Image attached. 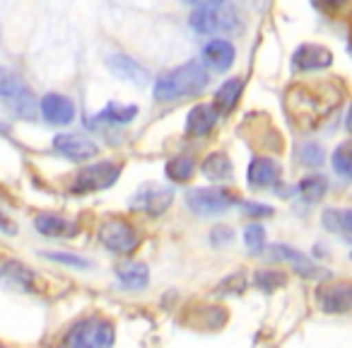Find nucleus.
<instances>
[{"label": "nucleus", "instance_id": "nucleus-31", "mask_svg": "<svg viewBox=\"0 0 352 348\" xmlns=\"http://www.w3.org/2000/svg\"><path fill=\"white\" fill-rule=\"evenodd\" d=\"M22 80L15 78V75L10 73V70H6L3 65H0V97H6V94H10L12 90L20 85Z\"/></svg>", "mask_w": 352, "mask_h": 348}, {"label": "nucleus", "instance_id": "nucleus-19", "mask_svg": "<svg viewBox=\"0 0 352 348\" xmlns=\"http://www.w3.org/2000/svg\"><path fill=\"white\" fill-rule=\"evenodd\" d=\"M116 276H118V280L131 290H142L147 285V280H150V271H147V266L140 264V261H123L116 269Z\"/></svg>", "mask_w": 352, "mask_h": 348}, {"label": "nucleus", "instance_id": "nucleus-28", "mask_svg": "<svg viewBox=\"0 0 352 348\" xmlns=\"http://www.w3.org/2000/svg\"><path fill=\"white\" fill-rule=\"evenodd\" d=\"M256 285L261 290H265V293H270V290H278L280 285H285V276L278 274V271H258L256 274Z\"/></svg>", "mask_w": 352, "mask_h": 348}, {"label": "nucleus", "instance_id": "nucleus-3", "mask_svg": "<svg viewBox=\"0 0 352 348\" xmlns=\"http://www.w3.org/2000/svg\"><path fill=\"white\" fill-rule=\"evenodd\" d=\"M99 242L113 254H133L140 245L138 230L123 218H109L99 227Z\"/></svg>", "mask_w": 352, "mask_h": 348}, {"label": "nucleus", "instance_id": "nucleus-32", "mask_svg": "<svg viewBox=\"0 0 352 348\" xmlns=\"http://www.w3.org/2000/svg\"><path fill=\"white\" fill-rule=\"evenodd\" d=\"M244 211L249 213V216H254V218H268V216H273V208L265 206V203H254V201L244 203Z\"/></svg>", "mask_w": 352, "mask_h": 348}, {"label": "nucleus", "instance_id": "nucleus-25", "mask_svg": "<svg viewBox=\"0 0 352 348\" xmlns=\"http://www.w3.org/2000/svg\"><path fill=\"white\" fill-rule=\"evenodd\" d=\"M193 170H196V165L186 155H176L174 160L166 162V177L174 182H188L193 177Z\"/></svg>", "mask_w": 352, "mask_h": 348}, {"label": "nucleus", "instance_id": "nucleus-26", "mask_svg": "<svg viewBox=\"0 0 352 348\" xmlns=\"http://www.w3.org/2000/svg\"><path fill=\"white\" fill-rule=\"evenodd\" d=\"M333 170L338 174H342V177L352 179V141L336 147V152H333Z\"/></svg>", "mask_w": 352, "mask_h": 348}, {"label": "nucleus", "instance_id": "nucleus-2", "mask_svg": "<svg viewBox=\"0 0 352 348\" xmlns=\"http://www.w3.org/2000/svg\"><path fill=\"white\" fill-rule=\"evenodd\" d=\"M116 331H113V324L104 317H89L78 322L65 336V346L75 348H107L113 343Z\"/></svg>", "mask_w": 352, "mask_h": 348}, {"label": "nucleus", "instance_id": "nucleus-34", "mask_svg": "<svg viewBox=\"0 0 352 348\" xmlns=\"http://www.w3.org/2000/svg\"><path fill=\"white\" fill-rule=\"evenodd\" d=\"M210 240L215 242V245H220V242H232V230L230 227H215Z\"/></svg>", "mask_w": 352, "mask_h": 348}, {"label": "nucleus", "instance_id": "nucleus-6", "mask_svg": "<svg viewBox=\"0 0 352 348\" xmlns=\"http://www.w3.org/2000/svg\"><path fill=\"white\" fill-rule=\"evenodd\" d=\"M171 201H174V192L169 187H164V184L152 182V184H142L138 189L131 206L138 208V211L150 213V216H162L171 206Z\"/></svg>", "mask_w": 352, "mask_h": 348}, {"label": "nucleus", "instance_id": "nucleus-15", "mask_svg": "<svg viewBox=\"0 0 352 348\" xmlns=\"http://www.w3.org/2000/svg\"><path fill=\"white\" fill-rule=\"evenodd\" d=\"M0 278L15 290L34 293V271L27 269V266L20 264V261H6L3 269H0Z\"/></svg>", "mask_w": 352, "mask_h": 348}, {"label": "nucleus", "instance_id": "nucleus-7", "mask_svg": "<svg viewBox=\"0 0 352 348\" xmlns=\"http://www.w3.org/2000/svg\"><path fill=\"white\" fill-rule=\"evenodd\" d=\"M318 305L328 314H342L352 312V283L340 280V283L323 285L318 290Z\"/></svg>", "mask_w": 352, "mask_h": 348}, {"label": "nucleus", "instance_id": "nucleus-35", "mask_svg": "<svg viewBox=\"0 0 352 348\" xmlns=\"http://www.w3.org/2000/svg\"><path fill=\"white\" fill-rule=\"evenodd\" d=\"M340 230L352 232V208L350 211H340Z\"/></svg>", "mask_w": 352, "mask_h": 348}, {"label": "nucleus", "instance_id": "nucleus-4", "mask_svg": "<svg viewBox=\"0 0 352 348\" xmlns=\"http://www.w3.org/2000/svg\"><path fill=\"white\" fill-rule=\"evenodd\" d=\"M118 174H121V165L113 162H97L92 167H85L78 174L73 184V194H89V192H102L116 184Z\"/></svg>", "mask_w": 352, "mask_h": 348}, {"label": "nucleus", "instance_id": "nucleus-5", "mask_svg": "<svg viewBox=\"0 0 352 348\" xmlns=\"http://www.w3.org/2000/svg\"><path fill=\"white\" fill-rule=\"evenodd\" d=\"M186 206L196 216H220L230 206H234V198L225 189H196L186 196Z\"/></svg>", "mask_w": 352, "mask_h": 348}, {"label": "nucleus", "instance_id": "nucleus-10", "mask_svg": "<svg viewBox=\"0 0 352 348\" xmlns=\"http://www.w3.org/2000/svg\"><path fill=\"white\" fill-rule=\"evenodd\" d=\"M333 63V54L321 44H304L294 51L292 56V65L302 73H309V70H323Z\"/></svg>", "mask_w": 352, "mask_h": 348}, {"label": "nucleus", "instance_id": "nucleus-1", "mask_svg": "<svg viewBox=\"0 0 352 348\" xmlns=\"http://www.w3.org/2000/svg\"><path fill=\"white\" fill-rule=\"evenodd\" d=\"M208 85V73L201 63L191 61L179 68L169 70L155 83V99L157 102H176V99H186L193 94H201Z\"/></svg>", "mask_w": 352, "mask_h": 348}, {"label": "nucleus", "instance_id": "nucleus-8", "mask_svg": "<svg viewBox=\"0 0 352 348\" xmlns=\"http://www.w3.org/2000/svg\"><path fill=\"white\" fill-rule=\"evenodd\" d=\"M54 147L63 157L75 160V162L92 160V157L99 152V147L94 145L92 141H87L85 136H75V133H58V136L54 138Z\"/></svg>", "mask_w": 352, "mask_h": 348}, {"label": "nucleus", "instance_id": "nucleus-27", "mask_svg": "<svg viewBox=\"0 0 352 348\" xmlns=\"http://www.w3.org/2000/svg\"><path fill=\"white\" fill-rule=\"evenodd\" d=\"M244 242H246V247L254 252V254H258V252H263V247H265V230L258 225V223H254V225H246Z\"/></svg>", "mask_w": 352, "mask_h": 348}, {"label": "nucleus", "instance_id": "nucleus-9", "mask_svg": "<svg viewBox=\"0 0 352 348\" xmlns=\"http://www.w3.org/2000/svg\"><path fill=\"white\" fill-rule=\"evenodd\" d=\"M188 25L198 32V34H215V32H222V30H232L234 27V20L232 15H225L220 12V8H198L196 12L191 15Z\"/></svg>", "mask_w": 352, "mask_h": 348}, {"label": "nucleus", "instance_id": "nucleus-39", "mask_svg": "<svg viewBox=\"0 0 352 348\" xmlns=\"http://www.w3.org/2000/svg\"><path fill=\"white\" fill-rule=\"evenodd\" d=\"M345 126H347V131L352 133V104H350V112H347V119H345Z\"/></svg>", "mask_w": 352, "mask_h": 348}, {"label": "nucleus", "instance_id": "nucleus-29", "mask_svg": "<svg viewBox=\"0 0 352 348\" xmlns=\"http://www.w3.org/2000/svg\"><path fill=\"white\" fill-rule=\"evenodd\" d=\"M46 259L51 261H58V264H68V266H78V269H87L89 261L82 259V256L78 254H63V252H46Z\"/></svg>", "mask_w": 352, "mask_h": 348}, {"label": "nucleus", "instance_id": "nucleus-24", "mask_svg": "<svg viewBox=\"0 0 352 348\" xmlns=\"http://www.w3.org/2000/svg\"><path fill=\"white\" fill-rule=\"evenodd\" d=\"M138 116V107L135 104H107L99 114L102 121L109 123H131Z\"/></svg>", "mask_w": 352, "mask_h": 348}, {"label": "nucleus", "instance_id": "nucleus-37", "mask_svg": "<svg viewBox=\"0 0 352 348\" xmlns=\"http://www.w3.org/2000/svg\"><path fill=\"white\" fill-rule=\"evenodd\" d=\"M323 6H326L328 10H340V8L347 6V0H323Z\"/></svg>", "mask_w": 352, "mask_h": 348}, {"label": "nucleus", "instance_id": "nucleus-30", "mask_svg": "<svg viewBox=\"0 0 352 348\" xmlns=\"http://www.w3.org/2000/svg\"><path fill=\"white\" fill-rule=\"evenodd\" d=\"M302 162L304 165H311V167L321 165L323 162V147L316 145V143H307V145L302 147Z\"/></svg>", "mask_w": 352, "mask_h": 348}, {"label": "nucleus", "instance_id": "nucleus-16", "mask_svg": "<svg viewBox=\"0 0 352 348\" xmlns=\"http://www.w3.org/2000/svg\"><path fill=\"white\" fill-rule=\"evenodd\" d=\"M3 99H6V104L20 119H25V121H34V119H36V99H34V94L30 92V88H27L25 83H20L10 94H6Z\"/></svg>", "mask_w": 352, "mask_h": 348}, {"label": "nucleus", "instance_id": "nucleus-13", "mask_svg": "<svg viewBox=\"0 0 352 348\" xmlns=\"http://www.w3.org/2000/svg\"><path fill=\"white\" fill-rule=\"evenodd\" d=\"M217 123V107L215 104H198L191 109L186 119V133L193 138H203L212 131V126Z\"/></svg>", "mask_w": 352, "mask_h": 348}, {"label": "nucleus", "instance_id": "nucleus-18", "mask_svg": "<svg viewBox=\"0 0 352 348\" xmlns=\"http://www.w3.org/2000/svg\"><path fill=\"white\" fill-rule=\"evenodd\" d=\"M203 56H206V63L210 65V68L227 70L234 63V46L225 39H212L210 44H206Z\"/></svg>", "mask_w": 352, "mask_h": 348}, {"label": "nucleus", "instance_id": "nucleus-23", "mask_svg": "<svg viewBox=\"0 0 352 348\" xmlns=\"http://www.w3.org/2000/svg\"><path fill=\"white\" fill-rule=\"evenodd\" d=\"M326 192H328V182L321 174H309V177H304L302 182H299V194H302L309 203L321 201V198L326 196Z\"/></svg>", "mask_w": 352, "mask_h": 348}, {"label": "nucleus", "instance_id": "nucleus-14", "mask_svg": "<svg viewBox=\"0 0 352 348\" xmlns=\"http://www.w3.org/2000/svg\"><path fill=\"white\" fill-rule=\"evenodd\" d=\"M280 177V165L273 157H256L251 160L249 172H246V179H249L251 187H273Z\"/></svg>", "mask_w": 352, "mask_h": 348}, {"label": "nucleus", "instance_id": "nucleus-33", "mask_svg": "<svg viewBox=\"0 0 352 348\" xmlns=\"http://www.w3.org/2000/svg\"><path fill=\"white\" fill-rule=\"evenodd\" d=\"M323 225L333 232L340 230V211H326L323 213Z\"/></svg>", "mask_w": 352, "mask_h": 348}, {"label": "nucleus", "instance_id": "nucleus-12", "mask_svg": "<svg viewBox=\"0 0 352 348\" xmlns=\"http://www.w3.org/2000/svg\"><path fill=\"white\" fill-rule=\"evenodd\" d=\"M41 114L49 123H56V126H65L75 119V104L70 102L68 97L58 92H49L44 99H41Z\"/></svg>", "mask_w": 352, "mask_h": 348}, {"label": "nucleus", "instance_id": "nucleus-22", "mask_svg": "<svg viewBox=\"0 0 352 348\" xmlns=\"http://www.w3.org/2000/svg\"><path fill=\"white\" fill-rule=\"evenodd\" d=\"M241 88H244V83H241L239 78H230V80H227V83L222 85V88L217 90V94H215L217 112H232V109L236 107V102H239Z\"/></svg>", "mask_w": 352, "mask_h": 348}, {"label": "nucleus", "instance_id": "nucleus-21", "mask_svg": "<svg viewBox=\"0 0 352 348\" xmlns=\"http://www.w3.org/2000/svg\"><path fill=\"white\" fill-rule=\"evenodd\" d=\"M201 170L210 182H222V179L232 177V162L225 152H212V155H208L206 160H203Z\"/></svg>", "mask_w": 352, "mask_h": 348}, {"label": "nucleus", "instance_id": "nucleus-38", "mask_svg": "<svg viewBox=\"0 0 352 348\" xmlns=\"http://www.w3.org/2000/svg\"><path fill=\"white\" fill-rule=\"evenodd\" d=\"M0 227H3L8 235H12V232H15V227L10 225V221H6V218H3V213H0Z\"/></svg>", "mask_w": 352, "mask_h": 348}, {"label": "nucleus", "instance_id": "nucleus-17", "mask_svg": "<svg viewBox=\"0 0 352 348\" xmlns=\"http://www.w3.org/2000/svg\"><path fill=\"white\" fill-rule=\"evenodd\" d=\"M34 227L46 237H73V235H78V227H75L73 223L65 221V218H60V216H54V213H41V216H36Z\"/></svg>", "mask_w": 352, "mask_h": 348}, {"label": "nucleus", "instance_id": "nucleus-36", "mask_svg": "<svg viewBox=\"0 0 352 348\" xmlns=\"http://www.w3.org/2000/svg\"><path fill=\"white\" fill-rule=\"evenodd\" d=\"M191 6H198V8H220L225 0H186Z\"/></svg>", "mask_w": 352, "mask_h": 348}, {"label": "nucleus", "instance_id": "nucleus-11", "mask_svg": "<svg viewBox=\"0 0 352 348\" xmlns=\"http://www.w3.org/2000/svg\"><path fill=\"white\" fill-rule=\"evenodd\" d=\"M107 68L111 70L113 75H118L121 80H126V83L138 85V88H145V85L150 83V75H147V70L142 68L138 61L128 59V56H123V54L109 56V59H107Z\"/></svg>", "mask_w": 352, "mask_h": 348}, {"label": "nucleus", "instance_id": "nucleus-20", "mask_svg": "<svg viewBox=\"0 0 352 348\" xmlns=\"http://www.w3.org/2000/svg\"><path fill=\"white\" fill-rule=\"evenodd\" d=\"M270 252H273V256H278V259L287 261V264L292 266V269L297 271V274L307 276V278H311V276L316 274V266H314L311 261H309L304 254H299L297 249H292V247H287V245H275V247H270Z\"/></svg>", "mask_w": 352, "mask_h": 348}]
</instances>
